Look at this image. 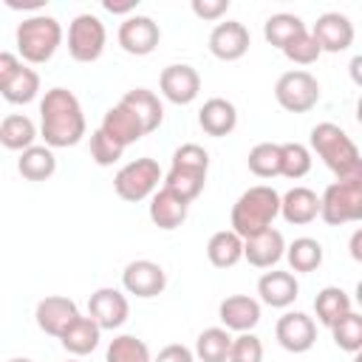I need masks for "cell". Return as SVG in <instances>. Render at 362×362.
Here are the masks:
<instances>
[{"label":"cell","instance_id":"6da1fadb","mask_svg":"<svg viewBox=\"0 0 362 362\" xmlns=\"http://www.w3.org/2000/svg\"><path fill=\"white\" fill-rule=\"evenodd\" d=\"M88 122L79 99L68 88H51L40 99V136L45 139V147H74L85 139Z\"/></svg>","mask_w":362,"mask_h":362},{"label":"cell","instance_id":"7a4b0ae2","mask_svg":"<svg viewBox=\"0 0 362 362\" xmlns=\"http://www.w3.org/2000/svg\"><path fill=\"white\" fill-rule=\"evenodd\" d=\"M311 150L320 156V161L339 178H359L362 175V156L354 139L334 122H320L311 127Z\"/></svg>","mask_w":362,"mask_h":362},{"label":"cell","instance_id":"3957f363","mask_svg":"<svg viewBox=\"0 0 362 362\" xmlns=\"http://www.w3.org/2000/svg\"><path fill=\"white\" fill-rule=\"evenodd\" d=\"M277 215H280V192L269 184H255L246 192H240V198L232 204L229 226L235 235L252 238L269 229Z\"/></svg>","mask_w":362,"mask_h":362},{"label":"cell","instance_id":"277c9868","mask_svg":"<svg viewBox=\"0 0 362 362\" xmlns=\"http://www.w3.org/2000/svg\"><path fill=\"white\" fill-rule=\"evenodd\" d=\"M14 42H17V57L23 62L42 65L62 45V25L51 14H31L17 25Z\"/></svg>","mask_w":362,"mask_h":362},{"label":"cell","instance_id":"5b68a950","mask_svg":"<svg viewBox=\"0 0 362 362\" xmlns=\"http://www.w3.org/2000/svg\"><path fill=\"white\" fill-rule=\"evenodd\" d=\"M320 218L328 226L356 223L362 218V175L328 184L320 195Z\"/></svg>","mask_w":362,"mask_h":362},{"label":"cell","instance_id":"8992f818","mask_svg":"<svg viewBox=\"0 0 362 362\" xmlns=\"http://www.w3.org/2000/svg\"><path fill=\"white\" fill-rule=\"evenodd\" d=\"M164 178L161 167L156 158L141 156L136 161H127L116 175H113V189L122 201L127 204H139L144 198H150L158 189V181Z\"/></svg>","mask_w":362,"mask_h":362},{"label":"cell","instance_id":"52a82bcc","mask_svg":"<svg viewBox=\"0 0 362 362\" xmlns=\"http://www.w3.org/2000/svg\"><path fill=\"white\" fill-rule=\"evenodd\" d=\"M274 99L288 113H308L320 102V82L314 74H308L303 68L286 71L274 82Z\"/></svg>","mask_w":362,"mask_h":362},{"label":"cell","instance_id":"ba28073f","mask_svg":"<svg viewBox=\"0 0 362 362\" xmlns=\"http://www.w3.org/2000/svg\"><path fill=\"white\" fill-rule=\"evenodd\" d=\"M105 42H107V31H105V23L90 14V11H82L71 20L68 25V54L74 62H96L105 51Z\"/></svg>","mask_w":362,"mask_h":362},{"label":"cell","instance_id":"9c48e42d","mask_svg":"<svg viewBox=\"0 0 362 362\" xmlns=\"http://www.w3.org/2000/svg\"><path fill=\"white\" fill-rule=\"evenodd\" d=\"M116 40H119L122 51H127L133 57H147V54H153L158 48L161 28L147 14H130V17L122 20V25L116 31Z\"/></svg>","mask_w":362,"mask_h":362},{"label":"cell","instance_id":"30bf717a","mask_svg":"<svg viewBox=\"0 0 362 362\" xmlns=\"http://www.w3.org/2000/svg\"><path fill=\"white\" fill-rule=\"evenodd\" d=\"M88 317L102 328V331H116L127 322L130 317V303L124 297V291L102 286L90 294L88 300Z\"/></svg>","mask_w":362,"mask_h":362},{"label":"cell","instance_id":"8fae6325","mask_svg":"<svg viewBox=\"0 0 362 362\" xmlns=\"http://www.w3.org/2000/svg\"><path fill=\"white\" fill-rule=\"evenodd\" d=\"M122 288L133 297H141V300L158 297L167 288V272L156 260H147V257L130 260L122 272Z\"/></svg>","mask_w":362,"mask_h":362},{"label":"cell","instance_id":"7c38bea8","mask_svg":"<svg viewBox=\"0 0 362 362\" xmlns=\"http://www.w3.org/2000/svg\"><path fill=\"white\" fill-rule=\"evenodd\" d=\"M274 337L283 351L288 354H305L317 342V322L303 311H286L274 322Z\"/></svg>","mask_w":362,"mask_h":362},{"label":"cell","instance_id":"4fadbf2b","mask_svg":"<svg viewBox=\"0 0 362 362\" xmlns=\"http://www.w3.org/2000/svg\"><path fill=\"white\" fill-rule=\"evenodd\" d=\"M158 90L173 105H189L201 93V74L187 62L167 65L158 76Z\"/></svg>","mask_w":362,"mask_h":362},{"label":"cell","instance_id":"5bb4252c","mask_svg":"<svg viewBox=\"0 0 362 362\" xmlns=\"http://www.w3.org/2000/svg\"><path fill=\"white\" fill-rule=\"evenodd\" d=\"M308 34L320 51L339 54V51L351 48V42H354V23H351V17H345L339 11H325L317 17V23L311 25Z\"/></svg>","mask_w":362,"mask_h":362},{"label":"cell","instance_id":"9a60e30c","mask_svg":"<svg viewBox=\"0 0 362 362\" xmlns=\"http://www.w3.org/2000/svg\"><path fill=\"white\" fill-rule=\"evenodd\" d=\"M79 317V308L71 297H62V294H51V297H42L34 308V320H37V328L48 337H62V331Z\"/></svg>","mask_w":362,"mask_h":362},{"label":"cell","instance_id":"2e32d148","mask_svg":"<svg viewBox=\"0 0 362 362\" xmlns=\"http://www.w3.org/2000/svg\"><path fill=\"white\" fill-rule=\"evenodd\" d=\"M252 45V37H249V28L238 20H226V23H218L212 31H209V51L215 59H223V62H235L240 59Z\"/></svg>","mask_w":362,"mask_h":362},{"label":"cell","instance_id":"e0dca14e","mask_svg":"<svg viewBox=\"0 0 362 362\" xmlns=\"http://www.w3.org/2000/svg\"><path fill=\"white\" fill-rule=\"evenodd\" d=\"M283 252H286V238L274 226L252 238H243V260L255 269H274L283 260Z\"/></svg>","mask_w":362,"mask_h":362},{"label":"cell","instance_id":"ac0fdd59","mask_svg":"<svg viewBox=\"0 0 362 362\" xmlns=\"http://www.w3.org/2000/svg\"><path fill=\"white\" fill-rule=\"evenodd\" d=\"M218 320H221V328L235 331V334L255 331V325L260 322V300H255L249 294H232V297L221 300Z\"/></svg>","mask_w":362,"mask_h":362},{"label":"cell","instance_id":"d6986e66","mask_svg":"<svg viewBox=\"0 0 362 362\" xmlns=\"http://www.w3.org/2000/svg\"><path fill=\"white\" fill-rule=\"evenodd\" d=\"M99 130H102L107 139H113L119 147H130V144H136L139 139H144L141 122H139L136 113H133L130 107H124L122 102H116L113 107L105 110Z\"/></svg>","mask_w":362,"mask_h":362},{"label":"cell","instance_id":"ffe728a7","mask_svg":"<svg viewBox=\"0 0 362 362\" xmlns=\"http://www.w3.org/2000/svg\"><path fill=\"white\" fill-rule=\"evenodd\" d=\"M189 215V201H184L178 192L161 187L150 195V221L164 229V232H173L178 229Z\"/></svg>","mask_w":362,"mask_h":362},{"label":"cell","instance_id":"44dd1931","mask_svg":"<svg viewBox=\"0 0 362 362\" xmlns=\"http://www.w3.org/2000/svg\"><path fill=\"white\" fill-rule=\"evenodd\" d=\"M257 294H260V303L263 305H272V308H288L297 294H300V283L291 272H280V269H272V272H263L260 280H257Z\"/></svg>","mask_w":362,"mask_h":362},{"label":"cell","instance_id":"7402d4cb","mask_svg":"<svg viewBox=\"0 0 362 362\" xmlns=\"http://www.w3.org/2000/svg\"><path fill=\"white\" fill-rule=\"evenodd\" d=\"M280 215L286 223L305 226L320 218V195L311 187H291L280 195Z\"/></svg>","mask_w":362,"mask_h":362},{"label":"cell","instance_id":"603a6c76","mask_svg":"<svg viewBox=\"0 0 362 362\" xmlns=\"http://www.w3.org/2000/svg\"><path fill=\"white\" fill-rule=\"evenodd\" d=\"M198 124L206 136H215V139H223L229 136L235 127H238V107L223 99V96H212L201 105L198 110Z\"/></svg>","mask_w":362,"mask_h":362},{"label":"cell","instance_id":"cb8c5ba5","mask_svg":"<svg viewBox=\"0 0 362 362\" xmlns=\"http://www.w3.org/2000/svg\"><path fill=\"white\" fill-rule=\"evenodd\" d=\"M119 102L136 113V119H139L141 127H144V136L161 127V122H164V105H161L158 93H153L150 88H133V90H127Z\"/></svg>","mask_w":362,"mask_h":362},{"label":"cell","instance_id":"d4e9b609","mask_svg":"<svg viewBox=\"0 0 362 362\" xmlns=\"http://www.w3.org/2000/svg\"><path fill=\"white\" fill-rule=\"evenodd\" d=\"M99 339H102V328H99L90 317H85V314H79V317L62 331V337H59L62 348H65L71 356H76V359H82V356H88L90 351H96Z\"/></svg>","mask_w":362,"mask_h":362},{"label":"cell","instance_id":"484cf974","mask_svg":"<svg viewBox=\"0 0 362 362\" xmlns=\"http://www.w3.org/2000/svg\"><path fill=\"white\" fill-rule=\"evenodd\" d=\"M17 173L25 181H48L57 173V156L45 144H31L17 158Z\"/></svg>","mask_w":362,"mask_h":362},{"label":"cell","instance_id":"4316f807","mask_svg":"<svg viewBox=\"0 0 362 362\" xmlns=\"http://www.w3.org/2000/svg\"><path fill=\"white\" fill-rule=\"evenodd\" d=\"M206 260L215 269H232L238 260H243V238L232 229H221L206 240Z\"/></svg>","mask_w":362,"mask_h":362},{"label":"cell","instance_id":"83f0119b","mask_svg":"<svg viewBox=\"0 0 362 362\" xmlns=\"http://www.w3.org/2000/svg\"><path fill=\"white\" fill-rule=\"evenodd\" d=\"M348 311H354V303L348 297L345 288L339 286H325L322 291H317L314 297V314H317V322L331 328L337 320H342Z\"/></svg>","mask_w":362,"mask_h":362},{"label":"cell","instance_id":"f1b7e54d","mask_svg":"<svg viewBox=\"0 0 362 362\" xmlns=\"http://www.w3.org/2000/svg\"><path fill=\"white\" fill-rule=\"evenodd\" d=\"M37 141V124L34 119H28L25 113H8L0 122V144L6 150L23 153Z\"/></svg>","mask_w":362,"mask_h":362},{"label":"cell","instance_id":"f546056e","mask_svg":"<svg viewBox=\"0 0 362 362\" xmlns=\"http://www.w3.org/2000/svg\"><path fill=\"white\" fill-rule=\"evenodd\" d=\"M283 257L288 260L291 272L308 274V272H317V269L322 266L325 252H322V243H320L317 238H294V240L286 246Z\"/></svg>","mask_w":362,"mask_h":362},{"label":"cell","instance_id":"4dcf8cb0","mask_svg":"<svg viewBox=\"0 0 362 362\" xmlns=\"http://www.w3.org/2000/svg\"><path fill=\"white\" fill-rule=\"evenodd\" d=\"M303 31H308L305 23H303L297 14H291V11H277V14H272V17L263 23V37H266V42L274 45V48H280V51H283L286 42H291V40H294L297 34H303Z\"/></svg>","mask_w":362,"mask_h":362},{"label":"cell","instance_id":"1f68e13d","mask_svg":"<svg viewBox=\"0 0 362 362\" xmlns=\"http://www.w3.org/2000/svg\"><path fill=\"white\" fill-rule=\"evenodd\" d=\"M229 345H232V334L221 325H212V328H204L195 339V356L201 362H226L229 356Z\"/></svg>","mask_w":362,"mask_h":362},{"label":"cell","instance_id":"d6a6232c","mask_svg":"<svg viewBox=\"0 0 362 362\" xmlns=\"http://www.w3.org/2000/svg\"><path fill=\"white\" fill-rule=\"evenodd\" d=\"M37 93H40V74H37L34 68H28L25 62H23V68L11 76V82L0 90V96H3L6 102H11V105H28V102L37 99Z\"/></svg>","mask_w":362,"mask_h":362},{"label":"cell","instance_id":"836d02e7","mask_svg":"<svg viewBox=\"0 0 362 362\" xmlns=\"http://www.w3.org/2000/svg\"><path fill=\"white\" fill-rule=\"evenodd\" d=\"M105 362H153L150 348L144 339L133 337V334H119L110 339L107 351H105Z\"/></svg>","mask_w":362,"mask_h":362},{"label":"cell","instance_id":"e575fe53","mask_svg":"<svg viewBox=\"0 0 362 362\" xmlns=\"http://www.w3.org/2000/svg\"><path fill=\"white\" fill-rule=\"evenodd\" d=\"M331 337H334V345L345 354H356L362 348V314L356 311H348L342 320H337L331 328Z\"/></svg>","mask_w":362,"mask_h":362},{"label":"cell","instance_id":"d590c367","mask_svg":"<svg viewBox=\"0 0 362 362\" xmlns=\"http://www.w3.org/2000/svg\"><path fill=\"white\" fill-rule=\"evenodd\" d=\"M246 164H249V170L257 178H274V175H280V144H274V141L255 144L249 150V156H246Z\"/></svg>","mask_w":362,"mask_h":362},{"label":"cell","instance_id":"8d00e7d4","mask_svg":"<svg viewBox=\"0 0 362 362\" xmlns=\"http://www.w3.org/2000/svg\"><path fill=\"white\" fill-rule=\"evenodd\" d=\"M311 170V150L300 141H286L280 144V175L297 181L303 175H308Z\"/></svg>","mask_w":362,"mask_h":362},{"label":"cell","instance_id":"74e56055","mask_svg":"<svg viewBox=\"0 0 362 362\" xmlns=\"http://www.w3.org/2000/svg\"><path fill=\"white\" fill-rule=\"evenodd\" d=\"M167 189L178 192L184 201H195L201 192H204V184H206V175L204 173H192V170H181V167H170L167 175L161 178Z\"/></svg>","mask_w":362,"mask_h":362},{"label":"cell","instance_id":"f35d334b","mask_svg":"<svg viewBox=\"0 0 362 362\" xmlns=\"http://www.w3.org/2000/svg\"><path fill=\"white\" fill-rule=\"evenodd\" d=\"M226 362H263V342H260V337L252 334V331L232 337Z\"/></svg>","mask_w":362,"mask_h":362},{"label":"cell","instance_id":"ab89813d","mask_svg":"<svg viewBox=\"0 0 362 362\" xmlns=\"http://www.w3.org/2000/svg\"><path fill=\"white\" fill-rule=\"evenodd\" d=\"M320 54H322V51L317 48V42L311 40L308 31L297 34L291 42L283 45V57H286L288 62H294V65H314V62L320 59Z\"/></svg>","mask_w":362,"mask_h":362},{"label":"cell","instance_id":"60d3db41","mask_svg":"<svg viewBox=\"0 0 362 362\" xmlns=\"http://www.w3.org/2000/svg\"><path fill=\"white\" fill-rule=\"evenodd\" d=\"M170 167H181V170H192V173H209V153L195 144V141H187L181 144L175 153H173V164Z\"/></svg>","mask_w":362,"mask_h":362},{"label":"cell","instance_id":"b9f144b4","mask_svg":"<svg viewBox=\"0 0 362 362\" xmlns=\"http://www.w3.org/2000/svg\"><path fill=\"white\" fill-rule=\"evenodd\" d=\"M122 153H124V147H119L113 139H107L99 127L90 133V158H93V164L110 167V164H116L122 158Z\"/></svg>","mask_w":362,"mask_h":362},{"label":"cell","instance_id":"7bdbcfd3","mask_svg":"<svg viewBox=\"0 0 362 362\" xmlns=\"http://www.w3.org/2000/svg\"><path fill=\"white\" fill-rule=\"evenodd\" d=\"M229 0H192V14L198 20H221L229 11Z\"/></svg>","mask_w":362,"mask_h":362},{"label":"cell","instance_id":"ee69618b","mask_svg":"<svg viewBox=\"0 0 362 362\" xmlns=\"http://www.w3.org/2000/svg\"><path fill=\"white\" fill-rule=\"evenodd\" d=\"M153 362H195V354L181 342H170L158 351V356Z\"/></svg>","mask_w":362,"mask_h":362},{"label":"cell","instance_id":"f6af8a7d","mask_svg":"<svg viewBox=\"0 0 362 362\" xmlns=\"http://www.w3.org/2000/svg\"><path fill=\"white\" fill-rule=\"evenodd\" d=\"M20 68H23V59H20L17 54H11V51H0V90L11 82V76H14Z\"/></svg>","mask_w":362,"mask_h":362},{"label":"cell","instance_id":"bcb514c9","mask_svg":"<svg viewBox=\"0 0 362 362\" xmlns=\"http://www.w3.org/2000/svg\"><path fill=\"white\" fill-rule=\"evenodd\" d=\"M136 3H139V0H127V3H113V0H105L102 6H105V11H110V14H127V11H133V8H136Z\"/></svg>","mask_w":362,"mask_h":362},{"label":"cell","instance_id":"7dc6e473","mask_svg":"<svg viewBox=\"0 0 362 362\" xmlns=\"http://www.w3.org/2000/svg\"><path fill=\"white\" fill-rule=\"evenodd\" d=\"M6 6H8V8H34V11H37V8L45 6V0H25V3H23V0H6Z\"/></svg>","mask_w":362,"mask_h":362},{"label":"cell","instance_id":"c3c4849f","mask_svg":"<svg viewBox=\"0 0 362 362\" xmlns=\"http://www.w3.org/2000/svg\"><path fill=\"white\" fill-rule=\"evenodd\" d=\"M359 243H362V229H356L354 238H351V257H354V260H362V249H359Z\"/></svg>","mask_w":362,"mask_h":362},{"label":"cell","instance_id":"681fc988","mask_svg":"<svg viewBox=\"0 0 362 362\" xmlns=\"http://www.w3.org/2000/svg\"><path fill=\"white\" fill-rule=\"evenodd\" d=\"M8 362H34V359H28V356H14V359H8Z\"/></svg>","mask_w":362,"mask_h":362},{"label":"cell","instance_id":"f907efd6","mask_svg":"<svg viewBox=\"0 0 362 362\" xmlns=\"http://www.w3.org/2000/svg\"><path fill=\"white\" fill-rule=\"evenodd\" d=\"M65 362H82V359H76V356H74V359H65Z\"/></svg>","mask_w":362,"mask_h":362}]
</instances>
